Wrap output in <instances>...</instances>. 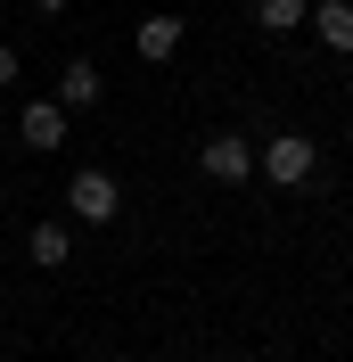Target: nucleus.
Instances as JSON below:
<instances>
[{
	"instance_id": "1a4fd4ad",
	"label": "nucleus",
	"mask_w": 353,
	"mask_h": 362,
	"mask_svg": "<svg viewBox=\"0 0 353 362\" xmlns=\"http://www.w3.org/2000/svg\"><path fill=\"white\" fill-rule=\"evenodd\" d=\"M255 17H263V33H287V25H304V0H255Z\"/></svg>"
},
{
	"instance_id": "f03ea898",
	"label": "nucleus",
	"mask_w": 353,
	"mask_h": 362,
	"mask_svg": "<svg viewBox=\"0 0 353 362\" xmlns=\"http://www.w3.org/2000/svg\"><path fill=\"white\" fill-rule=\"evenodd\" d=\"M66 206H74V223H115L124 189H115L107 173H74V181H66Z\"/></svg>"
},
{
	"instance_id": "39448f33",
	"label": "nucleus",
	"mask_w": 353,
	"mask_h": 362,
	"mask_svg": "<svg viewBox=\"0 0 353 362\" xmlns=\"http://www.w3.org/2000/svg\"><path fill=\"white\" fill-rule=\"evenodd\" d=\"M132 42H140V58H148V66H164V58L181 49V17H140Z\"/></svg>"
},
{
	"instance_id": "9d476101",
	"label": "nucleus",
	"mask_w": 353,
	"mask_h": 362,
	"mask_svg": "<svg viewBox=\"0 0 353 362\" xmlns=\"http://www.w3.org/2000/svg\"><path fill=\"white\" fill-rule=\"evenodd\" d=\"M0 83H17V49L8 42H0Z\"/></svg>"
},
{
	"instance_id": "9b49d317",
	"label": "nucleus",
	"mask_w": 353,
	"mask_h": 362,
	"mask_svg": "<svg viewBox=\"0 0 353 362\" xmlns=\"http://www.w3.org/2000/svg\"><path fill=\"white\" fill-rule=\"evenodd\" d=\"M33 8H42V17H58V8H66V0H33Z\"/></svg>"
},
{
	"instance_id": "423d86ee",
	"label": "nucleus",
	"mask_w": 353,
	"mask_h": 362,
	"mask_svg": "<svg viewBox=\"0 0 353 362\" xmlns=\"http://www.w3.org/2000/svg\"><path fill=\"white\" fill-rule=\"evenodd\" d=\"M304 17L321 25V42H329V49L353 58V8H345V0H321V8H304Z\"/></svg>"
},
{
	"instance_id": "7ed1b4c3",
	"label": "nucleus",
	"mask_w": 353,
	"mask_h": 362,
	"mask_svg": "<svg viewBox=\"0 0 353 362\" xmlns=\"http://www.w3.org/2000/svg\"><path fill=\"white\" fill-rule=\"evenodd\" d=\"M198 165H205L214 181H246V173H255V148H246L239 132H214V140L198 148Z\"/></svg>"
},
{
	"instance_id": "20e7f679",
	"label": "nucleus",
	"mask_w": 353,
	"mask_h": 362,
	"mask_svg": "<svg viewBox=\"0 0 353 362\" xmlns=\"http://www.w3.org/2000/svg\"><path fill=\"white\" fill-rule=\"evenodd\" d=\"M17 132H25V148H66V107L58 99H33Z\"/></svg>"
},
{
	"instance_id": "f257e3e1",
	"label": "nucleus",
	"mask_w": 353,
	"mask_h": 362,
	"mask_svg": "<svg viewBox=\"0 0 353 362\" xmlns=\"http://www.w3.org/2000/svg\"><path fill=\"white\" fill-rule=\"evenodd\" d=\"M312 165H321V148H312L304 132H280L263 148V181H280V189H296V181H312Z\"/></svg>"
},
{
	"instance_id": "0eeeda50",
	"label": "nucleus",
	"mask_w": 353,
	"mask_h": 362,
	"mask_svg": "<svg viewBox=\"0 0 353 362\" xmlns=\"http://www.w3.org/2000/svg\"><path fill=\"white\" fill-rule=\"evenodd\" d=\"M90 99H99V66H90V58H74L66 83H58V107H90Z\"/></svg>"
},
{
	"instance_id": "6e6552de",
	"label": "nucleus",
	"mask_w": 353,
	"mask_h": 362,
	"mask_svg": "<svg viewBox=\"0 0 353 362\" xmlns=\"http://www.w3.org/2000/svg\"><path fill=\"white\" fill-rule=\"evenodd\" d=\"M33 264H49V272L66 264V223H42V230H33Z\"/></svg>"
}]
</instances>
